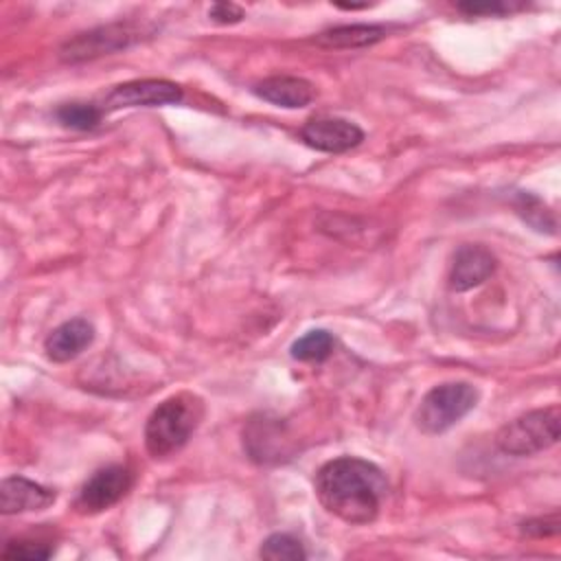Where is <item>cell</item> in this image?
I'll list each match as a JSON object with an SVG mask.
<instances>
[{"label":"cell","instance_id":"obj_10","mask_svg":"<svg viewBox=\"0 0 561 561\" xmlns=\"http://www.w3.org/2000/svg\"><path fill=\"white\" fill-rule=\"evenodd\" d=\"M57 500V493L28 478L11 476L0 482V513L15 515L28 511H42Z\"/></svg>","mask_w":561,"mask_h":561},{"label":"cell","instance_id":"obj_8","mask_svg":"<svg viewBox=\"0 0 561 561\" xmlns=\"http://www.w3.org/2000/svg\"><path fill=\"white\" fill-rule=\"evenodd\" d=\"M495 254L489 248L480 243H465L451 256L447 285L451 291H467L478 287L495 272Z\"/></svg>","mask_w":561,"mask_h":561},{"label":"cell","instance_id":"obj_18","mask_svg":"<svg viewBox=\"0 0 561 561\" xmlns=\"http://www.w3.org/2000/svg\"><path fill=\"white\" fill-rule=\"evenodd\" d=\"M53 554V548L42 541L33 539H20V541H9L2 550V559H26V561H42Z\"/></svg>","mask_w":561,"mask_h":561},{"label":"cell","instance_id":"obj_3","mask_svg":"<svg viewBox=\"0 0 561 561\" xmlns=\"http://www.w3.org/2000/svg\"><path fill=\"white\" fill-rule=\"evenodd\" d=\"M478 403V390L467 381L434 386L419 403L414 423L423 434H443L467 416Z\"/></svg>","mask_w":561,"mask_h":561},{"label":"cell","instance_id":"obj_4","mask_svg":"<svg viewBox=\"0 0 561 561\" xmlns=\"http://www.w3.org/2000/svg\"><path fill=\"white\" fill-rule=\"evenodd\" d=\"M561 432V410L557 405L541 408L517 416L500 427L495 445L508 456H533L552 447Z\"/></svg>","mask_w":561,"mask_h":561},{"label":"cell","instance_id":"obj_19","mask_svg":"<svg viewBox=\"0 0 561 561\" xmlns=\"http://www.w3.org/2000/svg\"><path fill=\"white\" fill-rule=\"evenodd\" d=\"M519 2H506V0H486V2H458L456 9L467 15H504L511 11L522 9Z\"/></svg>","mask_w":561,"mask_h":561},{"label":"cell","instance_id":"obj_21","mask_svg":"<svg viewBox=\"0 0 561 561\" xmlns=\"http://www.w3.org/2000/svg\"><path fill=\"white\" fill-rule=\"evenodd\" d=\"M559 530V517L550 515V517H539V519H530L522 524V533L530 535V537H548L554 535Z\"/></svg>","mask_w":561,"mask_h":561},{"label":"cell","instance_id":"obj_13","mask_svg":"<svg viewBox=\"0 0 561 561\" xmlns=\"http://www.w3.org/2000/svg\"><path fill=\"white\" fill-rule=\"evenodd\" d=\"M386 35L388 28L383 24H344L318 33L313 42L324 48H366L381 42Z\"/></svg>","mask_w":561,"mask_h":561},{"label":"cell","instance_id":"obj_1","mask_svg":"<svg viewBox=\"0 0 561 561\" xmlns=\"http://www.w3.org/2000/svg\"><path fill=\"white\" fill-rule=\"evenodd\" d=\"M388 484L381 469L368 460L342 456L324 462L316 473L320 504L346 524L362 526L377 517Z\"/></svg>","mask_w":561,"mask_h":561},{"label":"cell","instance_id":"obj_14","mask_svg":"<svg viewBox=\"0 0 561 561\" xmlns=\"http://www.w3.org/2000/svg\"><path fill=\"white\" fill-rule=\"evenodd\" d=\"M333 335L324 329H313L291 344V357L298 362H324L333 353Z\"/></svg>","mask_w":561,"mask_h":561},{"label":"cell","instance_id":"obj_17","mask_svg":"<svg viewBox=\"0 0 561 561\" xmlns=\"http://www.w3.org/2000/svg\"><path fill=\"white\" fill-rule=\"evenodd\" d=\"M515 208L535 230L554 232V221H552L550 213L546 210V206L537 197H533L528 193H519L517 199H515Z\"/></svg>","mask_w":561,"mask_h":561},{"label":"cell","instance_id":"obj_6","mask_svg":"<svg viewBox=\"0 0 561 561\" xmlns=\"http://www.w3.org/2000/svg\"><path fill=\"white\" fill-rule=\"evenodd\" d=\"M134 484V473L125 465H107L94 471L79 489L75 506L79 513L94 515L114 506Z\"/></svg>","mask_w":561,"mask_h":561},{"label":"cell","instance_id":"obj_11","mask_svg":"<svg viewBox=\"0 0 561 561\" xmlns=\"http://www.w3.org/2000/svg\"><path fill=\"white\" fill-rule=\"evenodd\" d=\"M94 340V327L85 318H72L55 327L44 340L46 357L53 362H70L83 353Z\"/></svg>","mask_w":561,"mask_h":561},{"label":"cell","instance_id":"obj_15","mask_svg":"<svg viewBox=\"0 0 561 561\" xmlns=\"http://www.w3.org/2000/svg\"><path fill=\"white\" fill-rule=\"evenodd\" d=\"M103 110L101 105L96 103H64L57 107L55 116L57 121L64 125V127H70V129H79V131H88V129H94L101 118H103Z\"/></svg>","mask_w":561,"mask_h":561},{"label":"cell","instance_id":"obj_7","mask_svg":"<svg viewBox=\"0 0 561 561\" xmlns=\"http://www.w3.org/2000/svg\"><path fill=\"white\" fill-rule=\"evenodd\" d=\"M182 101V88L167 79H136L116 85L105 94L101 110H123V107H156Z\"/></svg>","mask_w":561,"mask_h":561},{"label":"cell","instance_id":"obj_20","mask_svg":"<svg viewBox=\"0 0 561 561\" xmlns=\"http://www.w3.org/2000/svg\"><path fill=\"white\" fill-rule=\"evenodd\" d=\"M208 15L210 20H215L217 24H234V22H241L243 20V9L232 4V2H215L210 9H208Z\"/></svg>","mask_w":561,"mask_h":561},{"label":"cell","instance_id":"obj_9","mask_svg":"<svg viewBox=\"0 0 561 561\" xmlns=\"http://www.w3.org/2000/svg\"><path fill=\"white\" fill-rule=\"evenodd\" d=\"M300 138L316 151L342 153L364 140V131L346 118H311L302 125Z\"/></svg>","mask_w":561,"mask_h":561},{"label":"cell","instance_id":"obj_12","mask_svg":"<svg viewBox=\"0 0 561 561\" xmlns=\"http://www.w3.org/2000/svg\"><path fill=\"white\" fill-rule=\"evenodd\" d=\"M254 94L267 103H274L278 107H305L313 101L316 88L300 77H267L259 83H254Z\"/></svg>","mask_w":561,"mask_h":561},{"label":"cell","instance_id":"obj_5","mask_svg":"<svg viewBox=\"0 0 561 561\" xmlns=\"http://www.w3.org/2000/svg\"><path fill=\"white\" fill-rule=\"evenodd\" d=\"M140 37H142L140 26L131 22H114V24H105V26L75 35L59 48V57L68 64L88 61V59H96L101 55H110L121 48H127Z\"/></svg>","mask_w":561,"mask_h":561},{"label":"cell","instance_id":"obj_16","mask_svg":"<svg viewBox=\"0 0 561 561\" xmlns=\"http://www.w3.org/2000/svg\"><path fill=\"white\" fill-rule=\"evenodd\" d=\"M259 557L267 561H302L307 559V552L296 537L287 533H274L263 541Z\"/></svg>","mask_w":561,"mask_h":561},{"label":"cell","instance_id":"obj_2","mask_svg":"<svg viewBox=\"0 0 561 561\" xmlns=\"http://www.w3.org/2000/svg\"><path fill=\"white\" fill-rule=\"evenodd\" d=\"M204 419V401L193 392H178L149 414L145 423V445L153 458H164L182 449Z\"/></svg>","mask_w":561,"mask_h":561}]
</instances>
